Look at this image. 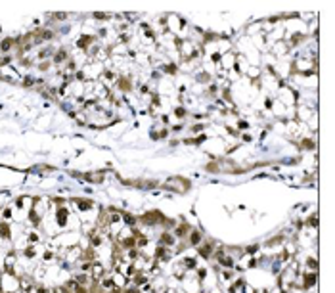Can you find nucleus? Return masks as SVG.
I'll return each mask as SVG.
<instances>
[{"label": "nucleus", "instance_id": "nucleus-1", "mask_svg": "<svg viewBox=\"0 0 335 293\" xmlns=\"http://www.w3.org/2000/svg\"><path fill=\"white\" fill-rule=\"evenodd\" d=\"M0 290L2 293H18L20 292V276L10 272H0Z\"/></svg>", "mask_w": 335, "mask_h": 293}, {"label": "nucleus", "instance_id": "nucleus-2", "mask_svg": "<svg viewBox=\"0 0 335 293\" xmlns=\"http://www.w3.org/2000/svg\"><path fill=\"white\" fill-rule=\"evenodd\" d=\"M165 188H169L171 192H177V194H186V192H190L192 182L182 177H171L165 180Z\"/></svg>", "mask_w": 335, "mask_h": 293}, {"label": "nucleus", "instance_id": "nucleus-3", "mask_svg": "<svg viewBox=\"0 0 335 293\" xmlns=\"http://www.w3.org/2000/svg\"><path fill=\"white\" fill-rule=\"evenodd\" d=\"M115 89L119 92H123L125 96H129V94H133V77L131 75H119L117 77V81H115Z\"/></svg>", "mask_w": 335, "mask_h": 293}, {"label": "nucleus", "instance_id": "nucleus-4", "mask_svg": "<svg viewBox=\"0 0 335 293\" xmlns=\"http://www.w3.org/2000/svg\"><path fill=\"white\" fill-rule=\"evenodd\" d=\"M73 177H77L81 180H87L90 184H104L106 182V171H92V173H83V175L73 173Z\"/></svg>", "mask_w": 335, "mask_h": 293}, {"label": "nucleus", "instance_id": "nucleus-5", "mask_svg": "<svg viewBox=\"0 0 335 293\" xmlns=\"http://www.w3.org/2000/svg\"><path fill=\"white\" fill-rule=\"evenodd\" d=\"M16 238L14 226L10 221H0V242H12Z\"/></svg>", "mask_w": 335, "mask_h": 293}, {"label": "nucleus", "instance_id": "nucleus-6", "mask_svg": "<svg viewBox=\"0 0 335 293\" xmlns=\"http://www.w3.org/2000/svg\"><path fill=\"white\" fill-rule=\"evenodd\" d=\"M316 146H318V142H316V135L305 136V138H299V148H301V150L314 152V150H316Z\"/></svg>", "mask_w": 335, "mask_h": 293}, {"label": "nucleus", "instance_id": "nucleus-7", "mask_svg": "<svg viewBox=\"0 0 335 293\" xmlns=\"http://www.w3.org/2000/svg\"><path fill=\"white\" fill-rule=\"evenodd\" d=\"M186 240H188V246H190V248H198L201 242H203V232L198 230V228H192Z\"/></svg>", "mask_w": 335, "mask_h": 293}, {"label": "nucleus", "instance_id": "nucleus-8", "mask_svg": "<svg viewBox=\"0 0 335 293\" xmlns=\"http://www.w3.org/2000/svg\"><path fill=\"white\" fill-rule=\"evenodd\" d=\"M18 46H20L18 39H14V37H6V39H2V41H0V52H2V54H8L12 48H18Z\"/></svg>", "mask_w": 335, "mask_h": 293}, {"label": "nucleus", "instance_id": "nucleus-9", "mask_svg": "<svg viewBox=\"0 0 335 293\" xmlns=\"http://www.w3.org/2000/svg\"><path fill=\"white\" fill-rule=\"evenodd\" d=\"M169 136V127H163L161 131H152V138L154 140H163Z\"/></svg>", "mask_w": 335, "mask_h": 293}, {"label": "nucleus", "instance_id": "nucleus-10", "mask_svg": "<svg viewBox=\"0 0 335 293\" xmlns=\"http://www.w3.org/2000/svg\"><path fill=\"white\" fill-rule=\"evenodd\" d=\"M175 115H177L179 119H184V117L188 115V112H186V108H182V106H179V108H175Z\"/></svg>", "mask_w": 335, "mask_h": 293}, {"label": "nucleus", "instance_id": "nucleus-11", "mask_svg": "<svg viewBox=\"0 0 335 293\" xmlns=\"http://www.w3.org/2000/svg\"><path fill=\"white\" fill-rule=\"evenodd\" d=\"M94 18H96V20H110V18H112V14H104V12H96V14H94Z\"/></svg>", "mask_w": 335, "mask_h": 293}]
</instances>
